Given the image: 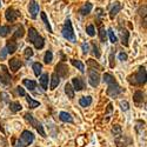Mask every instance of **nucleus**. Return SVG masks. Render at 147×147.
Listing matches in <instances>:
<instances>
[{"mask_svg":"<svg viewBox=\"0 0 147 147\" xmlns=\"http://www.w3.org/2000/svg\"><path fill=\"white\" fill-rule=\"evenodd\" d=\"M104 81L108 85L107 94L111 98H117L122 92V88L119 86V84L117 82V80L114 79V77L112 74H109V73H105L104 74Z\"/></svg>","mask_w":147,"mask_h":147,"instance_id":"nucleus-1","label":"nucleus"},{"mask_svg":"<svg viewBox=\"0 0 147 147\" xmlns=\"http://www.w3.org/2000/svg\"><path fill=\"white\" fill-rule=\"evenodd\" d=\"M63 36L67 40V41H71V42H76L77 41V38H76V34H74V31H73V26H72V22L69 19H67L65 21V25L63 27Z\"/></svg>","mask_w":147,"mask_h":147,"instance_id":"nucleus-2","label":"nucleus"},{"mask_svg":"<svg viewBox=\"0 0 147 147\" xmlns=\"http://www.w3.org/2000/svg\"><path fill=\"white\" fill-rule=\"evenodd\" d=\"M134 80L132 81L134 85H144L146 84V68L144 66L139 67L138 72L136 73V76L133 78Z\"/></svg>","mask_w":147,"mask_h":147,"instance_id":"nucleus-3","label":"nucleus"},{"mask_svg":"<svg viewBox=\"0 0 147 147\" xmlns=\"http://www.w3.org/2000/svg\"><path fill=\"white\" fill-rule=\"evenodd\" d=\"M88 81H90V85L92 87H96L98 85H99V82H100L99 73L95 72V69H93V68L88 69Z\"/></svg>","mask_w":147,"mask_h":147,"instance_id":"nucleus-4","label":"nucleus"},{"mask_svg":"<svg viewBox=\"0 0 147 147\" xmlns=\"http://www.w3.org/2000/svg\"><path fill=\"white\" fill-rule=\"evenodd\" d=\"M19 16H20L19 11L12 8V7H8V8L6 9V12H5V18H6V20L9 21V22L16 21V20L19 18Z\"/></svg>","mask_w":147,"mask_h":147,"instance_id":"nucleus-5","label":"nucleus"},{"mask_svg":"<svg viewBox=\"0 0 147 147\" xmlns=\"http://www.w3.org/2000/svg\"><path fill=\"white\" fill-rule=\"evenodd\" d=\"M0 81H1L4 85L11 84V76H9L8 69L5 65H1V67H0Z\"/></svg>","mask_w":147,"mask_h":147,"instance_id":"nucleus-6","label":"nucleus"},{"mask_svg":"<svg viewBox=\"0 0 147 147\" xmlns=\"http://www.w3.org/2000/svg\"><path fill=\"white\" fill-rule=\"evenodd\" d=\"M118 33H119V35H120V39H121V42H122V45L124 46H128V39H129V32L126 30V28H124V27H121V26H119V28H118Z\"/></svg>","mask_w":147,"mask_h":147,"instance_id":"nucleus-7","label":"nucleus"},{"mask_svg":"<svg viewBox=\"0 0 147 147\" xmlns=\"http://www.w3.org/2000/svg\"><path fill=\"white\" fill-rule=\"evenodd\" d=\"M55 73L59 76V77H61V78H66L67 76H68V67L64 64V63H60V64H58L57 66H55Z\"/></svg>","mask_w":147,"mask_h":147,"instance_id":"nucleus-8","label":"nucleus"},{"mask_svg":"<svg viewBox=\"0 0 147 147\" xmlns=\"http://www.w3.org/2000/svg\"><path fill=\"white\" fill-rule=\"evenodd\" d=\"M28 12H30L31 17L33 19H35L36 16H38V13H39V4H36V1L32 0V1L30 3V5H28Z\"/></svg>","mask_w":147,"mask_h":147,"instance_id":"nucleus-9","label":"nucleus"},{"mask_svg":"<svg viewBox=\"0 0 147 147\" xmlns=\"http://www.w3.org/2000/svg\"><path fill=\"white\" fill-rule=\"evenodd\" d=\"M20 139L28 146V145H31V144L33 142V140H34V136H33V133L30 132V131H24V132L21 133Z\"/></svg>","mask_w":147,"mask_h":147,"instance_id":"nucleus-10","label":"nucleus"},{"mask_svg":"<svg viewBox=\"0 0 147 147\" xmlns=\"http://www.w3.org/2000/svg\"><path fill=\"white\" fill-rule=\"evenodd\" d=\"M72 85H73V88H74V91H78V92L79 91H82L85 88V84H84L82 79L81 78H78V77L72 79Z\"/></svg>","mask_w":147,"mask_h":147,"instance_id":"nucleus-11","label":"nucleus"},{"mask_svg":"<svg viewBox=\"0 0 147 147\" xmlns=\"http://www.w3.org/2000/svg\"><path fill=\"white\" fill-rule=\"evenodd\" d=\"M21 66H22V63H21V61L18 58H12L9 60V69L13 72V73L17 72Z\"/></svg>","mask_w":147,"mask_h":147,"instance_id":"nucleus-12","label":"nucleus"},{"mask_svg":"<svg viewBox=\"0 0 147 147\" xmlns=\"http://www.w3.org/2000/svg\"><path fill=\"white\" fill-rule=\"evenodd\" d=\"M59 84H60V77L57 74V73L54 72L53 74L51 76V85H50V90H55L58 86H59Z\"/></svg>","mask_w":147,"mask_h":147,"instance_id":"nucleus-13","label":"nucleus"},{"mask_svg":"<svg viewBox=\"0 0 147 147\" xmlns=\"http://www.w3.org/2000/svg\"><path fill=\"white\" fill-rule=\"evenodd\" d=\"M38 36H39V33L36 32V30H35L34 27H31V28L28 30V38H27V40H28L31 44H33L34 40L38 38Z\"/></svg>","mask_w":147,"mask_h":147,"instance_id":"nucleus-14","label":"nucleus"},{"mask_svg":"<svg viewBox=\"0 0 147 147\" xmlns=\"http://www.w3.org/2000/svg\"><path fill=\"white\" fill-rule=\"evenodd\" d=\"M114 141L117 147H126V139L122 134H119V136L114 137Z\"/></svg>","mask_w":147,"mask_h":147,"instance_id":"nucleus-15","label":"nucleus"},{"mask_svg":"<svg viewBox=\"0 0 147 147\" xmlns=\"http://www.w3.org/2000/svg\"><path fill=\"white\" fill-rule=\"evenodd\" d=\"M92 8H93V6H92V4H90V3H86L80 9H79V13L81 14V16H87L88 13H91V11H92Z\"/></svg>","mask_w":147,"mask_h":147,"instance_id":"nucleus-16","label":"nucleus"},{"mask_svg":"<svg viewBox=\"0 0 147 147\" xmlns=\"http://www.w3.org/2000/svg\"><path fill=\"white\" fill-rule=\"evenodd\" d=\"M6 51L8 54H13L16 51H17V48H18V45L16 41H8L7 45H6Z\"/></svg>","mask_w":147,"mask_h":147,"instance_id":"nucleus-17","label":"nucleus"},{"mask_svg":"<svg viewBox=\"0 0 147 147\" xmlns=\"http://www.w3.org/2000/svg\"><path fill=\"white\" fill-rule=\"evenodd\" d=\"M121 8H122L121 4L117 3V4L114 5V7L111 9V12H109V17H111V19H114V17H115V16L119 13V12L121 11Z\"/></svg>","mask_w":147,"mask_h":147,"instance_id":"nucleus-18","label":"nucleus"},{"mask_svg":"<svg viewBox=\"0 0 147 147\" xmlns=\"http://www.w3.org/2000/svg\"><path fill=\"white\" fill-rule=\"evenodd\" d=\"M59 119H60L61 121H64V122H73V118H72L71 114L67 113V112H60Z\"/></svg>","mask_w":147,"mask_h":147,"instance_id":"nucleus-19","label":"nucleus"},{"mask_svg":"<svg viewBox=\"0 0 147 147\" xmlns=\"http://www.w3.org/2000/svg\"><path fill=\"white\" fill-rule=\"evenodd\" d=\"M33 45H34V47L36 48V50H41V48L45 46V40H44V38L39 35L38 38H36V39L34 40Z\"/></svg>","mask_w":147,"mask_h":147,"instance_id":"nucleus-20","label":"nucleus"},{"mask_svg":"<svg viewBox=\"0 0 147 147\" xmlns=\"http://www.w3.org/2000/svg\"><path fill=\"white\" fill-rule=\"evenodd\" d=\"M9 109H11L12 112L17 113V112L21 111V109H22V106H21L20 102H18V101H13V102H9Z\"/></svg>","mask_w":147,"mask_h":147,"instance_id":"nucleus-21","label":"nucleus"},{"mask_svg":"<svg viewBox=\"0 0 147 147\" xmlns=\"http://www.w3.org/2000/svg\"><path fill=\"white\" fill-rule=\"evenodd\" d=\"M65 93L67 94V96L69 99H73V98H74V88H73V86L71 84L65 85Z\"/></svg>","mask_w":147,"mask_h":147,"instance_id":"nucleus-22","label":"nucleus"},{"mask_svg":"<svg viewBox=\"0 0 147 147\" xmlns=\"http://www.w3.org/2000/svg\"><path fill=\"white\" fill-rule=\"evenodd\" d=\"M79 104H80V106H82V107L90 106V105L92 104V96H82V98H80Z\"/></svg>","mask_w":147,"mask_h":147,"instance_id":"nucleus-23","label":"nucleus"},{"mask_svg":"<svg viewBox=\"0 0 147 147\" xmlns=\"http://www.w3.org/2000/svg\"><path fill=\"white\" fill-rule=\"evenodd\" d=\"M22 84L25 85V86L30 90V91H34L35 90V87H36V82L34 81V80H28V79H24V81H22Z\"/></svg>","mask_w":147,"mask_h":147,"instance_id":"nucleus-24","label":"nucleus"},{"mask_svg":"<svg viewBox=\"0 0 147 147\" xmlns=\"http://www.w3.org/2000/svg\"><path fill=\"white\" fill-rule=\"evenodd\" d=\"M40 86L44 91L48 88V74H42L40 77Z\"/></svg>","mask_w":147,"mask_h":147,"instance_id":"nucleus-25","label":"nucleus"},{"mask_svg":"<svg viewBox=\"0 0 147 147\" xmlns=\"http://www.w3.org/2000/svg\"><path fill=\"white\" fill-rule=\"evenodd\" d=\"M71 64L73 65V66H76L81 73H84L85 72V65L81 63V61L80 60H76V59H72L71 60Z\"/></svg>","mask_w":147,"mask_h":147,"instance_id":"nucleus-26","label":"nucleus"},{"mask_svg":"<svg viewBox=\"0 0 147 147\" xmlns=\"http://www.w3.org/2000/svg\"><path fill=\"white\" fill-rule=\"evenodd\" d=\"M133 100L136 101V104H140L144 101V93L141 91H137L133 94Z\"/></svg>","mask_w":147,"mask_h":147,"instance_id":"nucleus-27","label":"nucleus"},{"mask_svg":"<svg viewBox=\"0 0 147 147\" xmlns=\"http://www.w3.org/2000/svg\"><path fill=\"white\" fill-rule=\"evenodd\" d=\"M32 67H33V71H34V74L36 77H39L41 74V72H42V65L40 63H34Z\"/></svg>","mask_w":147,"mask_h":147,"instance_id":"nucleus-28","label":"nucleus"},{"mask_svg":"<svg viewBox=\"0 0 147 147\" xmlns=\"http://www.w3.org/2000/svg\"><path fill=\"white\" fill-rule=\"evenodd\" d=\"M25 96H26V100H27V104H28L30 108H35V107H38V106L40 105V102H39V101H36V100L32 99V98H31L30 95H25Z\"/></svg>","mask_w":147,"mask_h":147,"instance_id":"nucleus-29","label":"nucleus"},{"mask_svg":"<svg viewBox=\"0 0 147 147\" xmlns=\"http://www.w3.org/2000/svg\"><path fill=\"white\" fill-rule=\"evenodd\" d=\"M41 19H42V21H44V24H45V26H46V28L48 30V32H53V30H52V27H51V24L48 22V19H47V17H46V13H44V12H41Z\"/></svg>","mask_w":147,"mask_h":147,"instance_id":"nucleus-30","label":"nucleus"},{"mask_svg":"<svg viewBox=\"0 0 147 147\" xmlns=\"http://www.w3.org/2000/svg\"><path fill=\"white\" fill-rule=\"evenodd\" d=\"M24 34H25V31H24V27H22V26H19V27L16 30V32H14L13 36H14V39H19V38H22Z\"/></svg>","mask_w":147,"mask_h":147,"instance_id":"nucleus-31","label":"nucleus"},{"mask_svg":"<svg viewBox=\"0 0 147 147\" xmlns=\"http://www.w3.org/2000/svg\"><path fill=\"white\" fill-rule=\"evenodd\" d=\"M24 117H25V119H26V120L30 122V124H31L32 126H34V127H35L36 125H38V121H36V120L33 118V115H32V114H30V113H26V114L24 115Z\"/></svg>","mask_w":147,"mask_h":147,"instance_id":"nucleus-32","label":"nucleus"},{"mask_svg":"<svg viewBox=\"0 0 147 147\" xmlns=\"http://www.w3.org/2000/svg\"><path fill=\"white\" fill-rule=\"evenodd\" d=\"M52 59H53V54L51 51H47L45 53V57H44V61L46 64H51L52 63Z\"/></svg>","mask_w":147,"mask_h":147,"instance_id":"nucleus-33","label":"nucleus"},{"mask_svg":"<svg viewBox=\"0 0 147 147\" xmlns=\"http://www.w3.org/2000/svg\"><path fill=\"white\" fill-rule=\"evenodd\" d=\"M9 32H11V27L9 26H1L0 27V35L1 36H7Z\"/></svg>","mask_w":147,"mask_h":147,"instance_id":"nucleus-34","label":"nucleus"},{"mask_svg":"<svg viewBox=\"0 0 147 147\" xmlns=\"http://www.w3.org/2000/svg\"><path fill=\"white\" fill-rule=\"evenodd\" d=\"M107 33H108V36H109V40H111V42H112V44H115V42L118 41V39H117V35L114 34L113 30H112V28H109Z\"/></svg>","mask_w":147,"mask_h":147,"instance_id":"nucleus-35","label":"nucleus"},{"mask_svg":"<svg viewBox=\"0 0 147 147\" xmlns=\"http://www.w3.org/2000/svg\"><path fill=\"white\" fill-rule=\"evenodd\" d=\"M112 133H113V136H114V137L119 136V134H122L121 126H120V125H114L113 128H112Z\"/></svg>","mask_w":147,"mask_h":147,"instance_id":"nucleus-36","label":"nucleus"},{"mask_svg":"<svg viewBox=\"0 0 147 147\" xmlns=\"http://www.w3.org/2000/svg\"><path fill=\"white\" fill-rule=\"evenodd\" d=\"M92 51H93V54L95 55V58H100V51H99V47L95 42L92 44Z\"/></svg>","mask_w":147,"mask_h":147,"instance_id":"nucleus-37","label":"nucleus"},{"mask_svg":"<svg viewBox=\"0 0 147 147\" xmlns=\"http://www.w3.org/2000/svg\"><path fill=\"white\" fill-rule=\"evenodd\" d=\"M106 35H107V32L105 31V28H104V27H101V26H100V30H99V36H100V40H101L102 42H105V41H106Z\"/></svg>","mask_w":147,"mask_h":147,"instance_id":"nucleus-38","label":"nucleus"},{"mask_svg":"<svg viewBox=\"0 0 147 147\" xmlns=\"http://www.w3.org/2000/svg\"><path fill=\"white\" fill-rule=\"evenodd\" d=\"M87 65L90 66V68H93V67H98L99 69H101V68H102V67H101L99 64L96 63V61H94V60H92V59H90V60L87 61Z\"/></svg>","mask_w":147,"mask_h":147,"instance_id":"nucleus-39","label":"nucleus"},{"mask_svg":"<svg viewBox=\"0 0 147 147\" xmlns=\"http://www.w3.org/2000/svg\"><path fill=\"white\" fill-rule=\"evenodd\" d=\"M35 128H36V131H38V133L40 134L41 137H46V133H45V131H44V127H42V125L40 124V122H38V125L35 126Z\"/></svg>","mask_w":147,"mask_h":147,"instance_id":"nucleus-40","label":"nucleus"},{"mask_svg":"<svg viewBox=\"0 0 147 147\" xmlns=\"http://www.w3.org/2000/svg\"><path fill=\"white\" fill-rule=\"evenodd\" d=\"M96 12H98V13H96V16H98V22H99V25H100V20H101V18L105 16V13H104V9L102 8H98L96 9Z\"/></svg>","mask_w":147,"mask_h":147,"instance_id":"nucleus-41","label":"nucleus"},{"mask_svg":"<svg viewBox=\"0 0 147 147\" xmlns=\"http://www.w3.org/2000/svg\"><path fill=\"white\" fill-rule=\"evenodd\" d=\"M86 32H87V34H88L90 36H93V35L95 34L94 26H93V25H88V26H87V28H86Z\"/></svg>","mask_w":147,"mask_h":147,"instance_id":"nucleus-42","label":"nucleus"},{"mask_svg":"<svg viewBox=\"0 0 147 147\" xmlns=\"http://www.w3.org/2000/svg\"><path fill=\"white\" fill-rule=\"evenodd\" d=\"M81 48H82L84 54H87L88 51H90V45L87 42H84V44H81Z\"/></svg>","mask_w":147,"mask_h":147,"instance_id":"nucleus-43","label":"nucleus"},{"mask_svg":"<svg viewBox=\"0 0 147 147\" xmlns=\"http://www.w3.org/2000/svg\"><path fill=\"white\" fill-rule=\"evenodd\" d=\"M14 147H27V145H26L25 142H24L21 139H19V140H17V141H16Z\"/></svg>","mask_w":147,"mask_h":147,"instance_id":"nucleus-44","label":"nucleus"},{"mask_svg":"<svg viewBox=\"0 0 147 147\" xmlns=\"http://www.w3.org/2000/svg\"><path fill=\"white\" fill-rule=\"evenodd\" d=\"M32 55H33V50H32L31 47H27L26 50H25V57L26 58H31Z\"/></svg>","mask_w":147,"mask_h":147,"instance_id":"nucleus-45","label":"nucleus"},{"mask_svg":"<svg viewBox=\"0 0 147 147\" xmlns=\"http://www.w3.org/2000/svg\"><path fill=\"white\" fill-rule=\"evenodd\" d=\"M118 58H119V60H121V61H126L128 57H127V54H126V53L120 52V53H119V55H118Z\"/></svg>","mask_w":147,"mask_h":147,"instance_id":"nucleus-46","label":"nucleus"},{"mask_svg":"<svg viewBox=\"0 0 147 147\" xmlns=\"http://www.w3.org/2000/svg\"><path fill=\"white\" fill-rule=\"evenodd\" d=\"M7 51H6V48L4 47L3 48V50H1V52H0V59H1V60H4V59H6V57H7Z\"/></svg>","mask_w":147,"mask_h":147,"instance_id":"nucleus-47","label":"nucleus"},{"mask_svg":"<svg viewBox=\"0 0 147 147\" xmlns=\"http://www.w3.org/2000/svg\"><path fill=\"white\" fill-rule=\"evenodd\" d=\"M120 106H121V108H122V111H127V109H128V104H127V101H121V102H120Z\"/></svg>","mask_w":147,"mask_h":147,"instance_id":"nucleus-48","label":"nucleus"},{"mask_svg":"<svg viewBox=\"0 0 147 147\" xmlns=\"http://www.w3.org/2000/svg\"><path fill=\"white\" fill-rule=\"evenodd\" d=\"M17 90H18V93H19L21 96H25V95H26V93H25V90H24L22 87L18 86V87H17Z\"/></svg>","mask_w":147,"mask_h":147,"instance_id":"nucleus-49","label":"nucleus"},{"mask_svg":"<svg viewBox=\"0 0 147 147\" xmlns=\"http://www.w3.org/2000/svg\"><path fill=\"white\" fill-rule=\"evenodd\" d=\"M113 55H114V54H113V52H112L111 54H109V66H111L112 68L114 67V63H113Z\"/></svg>","mask_w":147,"mask_h":147,"instance_id":"nucleus-50","label":"nucleus"},{"mask_svg":"<svg viewBox=\"0 0 147 147\" xmlns=\"http://www.w3.org/2000/svg\"><path fill=\"white\" fill-rule=\"evenodd\" d=\"M3 6V0H0V7Z\"/></svg>","mask_w":147,"mask_h":147,"instance_id":"nucleus-51","label":"nucleus"}]
</instances>
